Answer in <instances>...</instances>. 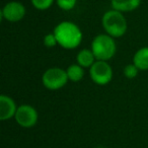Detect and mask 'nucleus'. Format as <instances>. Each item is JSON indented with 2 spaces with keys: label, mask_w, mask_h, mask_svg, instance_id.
<instances>
[{
  "label": "nucleus",
  "mask_w": 148,
  "mask_h": 148,
  "mask_svg": "<svg viewBox=\"0 0 148 148\" xmlns=\"http://www.w3.org/2000/svg\"><path fill=\"white\" fill-rule=\"evenodd\" d=\"M54 35L58 45L67 50L77 48L82 41V32L77 25L72 21H62L54 29Z\"/></svg>",
  "instance_id": "1"
},
{
  "label": "nucleus",
  "mask_w": 148,
  "mask_h": 148,
  "mask_svg": "<svg viewBox=\"0 0 148 148\" xmlns=\"http://www.w3.org/2000/svg\"><path fill=\"white\" fill-rule=\"evenodd\" d=\"M101 25L106 34L113 38L123 37L127 32V21L123 15V12L116 9L109 10L103 15Z\"/></svg>",
  "instance_id": "2"
},
{
  "label": "nucleus",
  "mask_w": 148,
  "mask_h": 148,
  "mask_svg": "<svg viewBox=\"0 0 148 148\" xmlns=\"http://www.w3.org/2000/svg\"><path fill=\"white\" fill-rule=\"evenodd\" d=\"M115 38L111 37L108 34L99 35L92 40L91 43V51L93 52L97 60L108 61L112 59L116 54V42Z\"/></svg>",
  "instance_id": "3"
},
{
  "label": "nucleus",
  "mask_w": 148,
  "mask_h": 148,
  "mask_svg": "<svg viewBox=\"0 0 148 148\" xmlns=\"http://www.w3.org/2000/svg\"><path fill=\"white\" fill-rule=\"evenodd\" d=\"M68 75L66 70L60 67L49 68L44 72L42 81L46 88L50 90H57L64 87L68 82Z\"/></svg>",
  "instance_id": "4"
},
{
  "label": "nucleus",
  "mask_w": 148,
  "mask_h": 148,
  "mask_svg": "<svg viewBox=\"0 0 148 148\" xmlns=\"http://www.w3.org/2000/svg\"><path fill=\"white\" fill-rule=\"evenodd\" d=\"M90 78L97 85H107L113 79V69L107 61L97 60L89 68Z\"/></svg>",
  "instance_id": "5"
},
{
  "label": "nucleus",
  "mask_w": 148,
  "mask_h": 148,
  "mask_svg": "<svg viewBox=\"0 0 148 148\" xmlns=\"http://www.w3.org/2000/svg\"><path fill=\"white\" fill-rule=\"evenodd\" d=\"M38 112L29 105H21L17 108L14 119L23 128H32L38 122Z\"/></svg>",
  "instance_id": "6"
},
{
  "label": "nucleus",
  "mask_w": 148,
  "mask_h": 148,
  "mask_svg": "<svg viewBox=\"0 0 148 148\" xmlns=\"http://www.w3.org/2000/svg\"><path fill=\"white\" fill-rule=\"evenodd\" d=\"M0 14L1 18H4L9 23H17L25 17V7L18 1H10L3 6Z\"/></svg>",
  "instance_id": "7"
},
{
  "label": "nucleus",
  "mask_w": 148,
  "mask_h": 148,
  "mask_svg": "<svg viewBox=\"0 0 148 148\" xmlns=\"http://www.w3.org/2000/svg\"><path fill=\"white\" fill-rule=\"evenodd\" d=\"M16 103L8 95H0V120L7 121V120L14 118L16 113Z\"/></svg>",
  "instance_id": "8"
},
{
  "label": "nucleus",
  "mask_w": 148,
  "mask_h": 148,
  "mask_svg": "<svg viewBox=\"0 0 148 148\" xmlns=\"http://www.w3.org/2000/svg\"><path fill=\"white\" fill-rule=\"evenodd\" d=\"M141 0H111L113 9L121 12H130L139 7Z\"/></svg>",
  "instance_id": "9"
},
{
  "label": "nucleus",
  "mask_w": 148,
  "mask_h": 148,
  "mask_svg": "<svg viewBox=\"0 0 148 148\" xmlns=\"http://www.w3.org/2000/svg\"><path fill=\"white\" fill-rule=\"evenodd\" d=\"M76 61L77 64H79L81 67L90 68L95 64V62L97 61V58H95L93 52L91 51V49H82L77 54Z\"/></svg>",
  "instance_id": "10"
},
{
  "label": "nucleus",
  "mask_w": 148,
  "mask_h": 148,
  "mask_svg": "<svg viewBox=\"0 0 148 148\" xmlns=\"http://www.w3.org/2000/svg\"><path fill=\"white\" fill-rule=\"evenodd\" d=\"M133 63L141 71L148 70V47L141 48L134 54Z\"/></svg>",
  "instance_id": "11"
},
{
  "label": "nucleus",
  "mask_w": 148,
  "mask_h": 148,
  "mask_svg": "<svg viewBox=\"0 0 148 148\" xmlns=\"http://www.w3.org/2000/svg\"><path fill=\"white\" fill-rule=\"evenodd\" d=\"M68 75V79L73 82H78L84 76V70L79 64H72L66 69Z\"/></svg>",
  "instance_id": "12"
},
{
  "label": "nucleus",
  "mask_w": 148,
  "mask_h": 148,
  "mask_svg": "<svg viewBox=\"0 0 148 148\" xmlns=\"http://www.w3.org/2000/svg\"><path fill=\"white\" fill-rule=\"evenodd\" d=\"M32 4L38 10H47L53 4L54 0H31Z\"/></svg>",
  "instance_id": "13"
},
{
  "label": "nucleus",
  "mask_w": 148,
  "mask_h": 148,
  "mask_svg": "<svg viewBox=\"0 0 148 148\" xmlns=\"http://www.w3.org/2000/svg\"><path fill=\"white\" fill-rule=\"evenodd\" d=\"M138 72H139V69L137 68V66L135 64H128V65L125 66L124 68V75L126 76V78L128 79H133L137 76Z\"/></svg>",
  "instance_id": "14"
},
{
  "label": "nucleus",
  "mask_w": 148,
  "mask_h": 148,
  "mask_svg": "<svg viewBox=\"0 0 148 148\" xmlns=\"http://www.w3.org/2000/svg\"><path fill=\"white\" fill-rule=\"evenodd\" d=\"M77 0H57V5L64 11H69L76 5Z\"/></svg>",
  "instance_id": "15"
},
{
  "label": "nucleus",
  "mask_w": 148,
  "mask_h": 148,
  "mask_svg": "<svg viewBox=\"0 0 148 148\" xmlns=\"http://www.w3.org/2000/svg\"><path fill=\"white\" fill-rule=\"evenodd\" d=\"M44 45L47 48H53V47H55L56 45H58L57 39H56L54 33L48 34V35L45 36V38H44Z\"/></svg>",
  "instance_id": "16"
},
{
  "label": "nucleus",
  "mask_w": 148,
  "mask_h": 148,
  "mask_svg": "<svg viewBox=\"0 0 148 148\" xmlns=\"http://www.w3.org/2000/svg\"><path fill=\"white\" fill-rule=\"evenodd\" d=\"M95 148H106V147H103V146H97V147H95Z\"/></svg>",
  "instance_id": "17"
}]
</instances>
